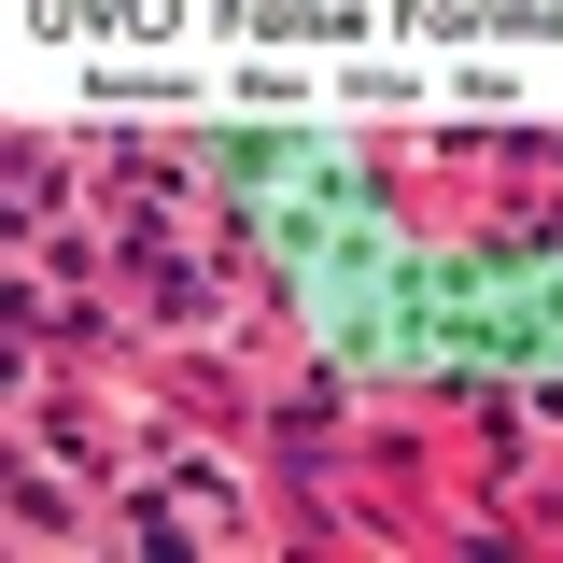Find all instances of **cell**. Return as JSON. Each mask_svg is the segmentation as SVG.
<instances>
[{
    "mask_svg": "<svg viewBox=\"0 0 563 563\" xmlns=\"http://www.w3.org/2000/svg\"><path fill=\"white\" fill-rule=\"evenodd\" d=\"M43 43H169V29H211V0H29Z\"/></svg>",
    "mask_w": 563,
    "mask_h": 563,
    "instance_id": "1",
    "label": "cell"
}]
</instances>
